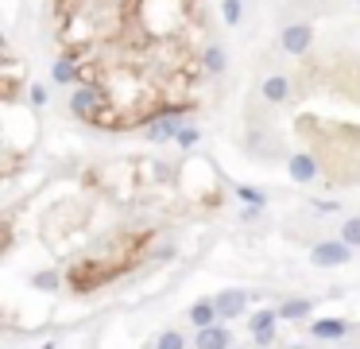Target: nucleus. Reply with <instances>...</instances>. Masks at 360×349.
I'll return each instance as SVG.
<instances>
[{
  "instance_id": "dca6fc26",
  "label": "nucleus",
  "mask_w": 360,
  "mask_h": 349,
  "mask_svg": "<svg viewBox=\"0 0 360 349\" xmlns=\"http://www.w3.org/2000/svg\"><path fill=\"white\" fill-rule=\"evenodd\" d=\"M341 241L352 245V249H360V217H345L341 221Z\"/></svg>"
},
{
  "instance_id": "f8f14e48",
  "label": "nucleus",
  "mask_w": 360,
  "mask_h": 349,
  "mask_svg": "<svg viewBox=\"0 0 360 349\" xmlns=\"http://www.w3.org/2000/svg\"><path fill=\"white\" fill-rule=\"evenodd\" d=\"M190 322L198 326V330H206V326L221 322V310H217V303H213V299H198V303L190 307Z\"/></svg>"
},
{
  "instance_id": "f03ea898",
  "label": "nucleus",
  "mask_w": 360,
  "mask_h": 349,
  "mask_svg": "<svg viewBox=\"0 0 360 349\" xmlns=\"http://www.w3.org/2000/svg\"><path fill=\"white\" fill-rule=\"evenodd\" d=\"M283 322L279 318V307H264V310H252L248 315V334L256 345H271L275 341V326Z\"/></svg>"
},
{
  "instance_id": "39448f33",
  "label": "nucleus",
  "mask_w": 360,
  "mask_h": 349,
  "mask_svg": "<svg viewBox=\"0 0 360 349\" xmlns=\"http://www.w3.org/2000/svg\"><path fill=\"white\" fill-rule=\"evenodd\" d=\"M182 128H186L182 113H163V116H155V121H147L143 136H147V140H155V144H167V140H178V132H182Z\"/></svg>"
},
{
  "instance_id": "2eb2a0df",
  "label": "nucleus",
  "mask_w": 360,
  "mask_h": 349,
  "mask_svg": "<svg viewBox=\"0 0 360 349\" xmlns=\"http://www.w3.org/2000/svg\"><path fill=\"white\" fill-rule=\"evenodd\" d=\"M244 16V0H221V20H225L229 27H236Z\"/></svg>"
},
{
  "instance_id": "9d476101",
  "label": "nucleus",
  "mask_w": 360,
  "mask_h": 349,
  "mask_svg": "<svg viewBox=\"0 0 360 349\" xmlns=\"http://www.w3.org/2000/svg\"><path fill=\"white\" fill-rule=\"evenodd\" d=\"M345 334H349V322H345V318H314L310 322L314 341H341Z\"/></svg>"
},
{
  "instance_id": "4be33fe9",
  "label": "nucleus",
  "mask_w": 360,
  "mask_h": 349,
  "mask_svg": "<svg viewBox=\"0 0 360 349\" xmlns=\"http://www.w3.org/2000/svg\"><path fill=\"white\" fill-rule=\"evenodd\" d=\"M287 349H306V345H302V341H294V345H287Z\"/></svg>"
},
{
  "instance_id": "4468645a",
  "label": "nucleus",
  "mask_w": 360,
  "mask_h": 349,
  "mask_svg": "<svg viewBox=\"0 0 360 349\" xmlns=\"http://www.w3.org/2000/svg\"><path fill=\"white\" fill-rule=\"evenodd\" d=\"M31 287L35 291H47V295H55V291H62V272H35L31 275Z\"/></svg>"
},
{
  "instance_id": "20e7f679",
  "label": "nucleus",
  "mask_w": 360,
  "mask_h": 349,
  "mask_svg": "<svg viewBox=\"0 0 360 349\" xmlns=\"http://www.w3.org/2000/svg\"><path fill=\"white\" fill-rule=\"evenodd\" d=\"M310 43H314V27L310 24H291V27H283L279 32V50L283 55H306L310 50Z\"/></svg>"
},
{
  "instance_id": "aec40b11",
  "label": "nucleus",
  "mask_w": 360,
  "mask_h": 349,
  "mask_svg": "<svg viewBox=\"0 0 360 349\" xmlns=\"http://www.w3.org/2000/svg\"><path fill=\"white\" fill-rule=\"evenodd\" d=\"M27 93H31V105H35V109H39V105H47V85H31Z\"/></svg>"
},
{
  "instance_id": "6ab92c4d",
  "label": "nucleus",
  "mask_w": 360,
  "mask_h": 349,
  "mask_svg": "<svg viewBox=\"0 0 360 349\" xmlns=\"http://www.w3.org/2000/svg\"><path fill=\"white\" fill-rule=\"evenodd\" d=\"M178 144H182V148H194V144H198V128L186 125L182 132H178Z\"/></svg>"
},
{
  "instance_id": "a211bd4d",
  "label": "nucleus",
  "mask_w": 360,
  "mask_h": 349,
  "mask_svg": "<svg viewBox=\"0 0 360 349\" xmlns=\"http://www.w3.org/2000/svg\"><path fill=\"white\" fill-rule=\"evenodd\" d=\"M236 198H240L244 202V206H268V198H264V194L260 191H256V186H236Z\"/></svg>"
},
{
  "instance_id": "6e6552de",
  "label": "nucleus",
  "mask_w": 360,
  "mask_h": 349,
  "mask_svg": "<svg viewBox=\"0 0 360 349\" xmlns=\"http://www.w3.org/2000/svg\"><path fill=\"white\" fill-rule=\"evenodd\" d=\"M194 349H233V334H229L225 322H213V326H206V330H198Z\"/></svg>"
},
{
  "instance_id": "412c9836",
  "label": "nucleus",
  "mask_w": 360,
  "mask_h": 349,
  "mask_svg": "<svg viewBox=\"0 0 360 349\" xmlns=\"http://www.w3.org/2000/svg\"><path fill=\"white\" fill-rule=\"evenodd\" d=\"M39 349H55V341H43V345Z\"/></svg>"
},
{
  "instance_id": "9b49d317",
  "label": "nucleus",
  "mask_w": 360,
  "mask_h": 349,
  "mask_svg": "<svg viewBox=\"0 0 360 349\" xmlns=\"http://www.w3.org/2000/svg\"><path fill=\"white\" fill-rule=\"evenodd\" d=\"M225 67H229V55L221 43H210L201 50V74H225Z\"/></svg>"
},
{
  "instance_id": "ddd939ff",
  "label": "nucleus",
  "mask_w": 360,
  "mask_h": 349,
  "mask_svg": "<svg viewBox=\"0 0 360 349\" xmlns=\"http://www.w3.org/2000/svg\"><path fill=\"white\" fill-rule=\"evenodd\" d=\"M314 303L310 299H283L279 303V318L283 322H302V318H310Z\"/></svg>"
},
{
  "instance_id": "f257e3e1",
  "label": "nucleus",
  "mask_w": 360,
  "mask_h": 349,
  "mask_svg": "<svg viewBox=\"0 0 360 349\" xmlns=\"http://www.w3.org/2000/svg\"><path fill=\"white\" fill-rule=\"evenodd\" d=\"M352 260V245H345L341 237L337 241H318L310 249V264L314 268H341Z\"/></svg>"
},
{
  "instance_id": "0eeeda50",
  "label": "nucleus",
  "mask_w": 360,
  "mask_h": 349,
  "mask_svg": "<svg viewBox=\"0 0 360 349\" xmlns=\"http://www.w3.org/2000/svg\"><path fill=\"white\" fill-rule=\"evenodd\" d=\"M287 174H291L298 186H310L314 179H318V159H314L310 151H294V156H287Z\"/></svg>"
},
{
  "instance_id": "f3484780",
  "label": "nucleus",
  "mask_w": 360,
  "mask_h": 349,
  "mask_svg": "<svg viewBox=\"0 0 360 349\" xmlns=\"http://www.w3.org/2000/svg\"><path fill=\"white\" fill-rule=\"evenodd\" d=\"M155 349H186V338L178 330H163L159 338H155Z\"/></svg>"
},
{
  "instance_id": "7ed1b4c3",
  "label": "nucleus",
  "mask_w": 360,
  "mask_h": 349,
  "mask_svg": "<svg viewBox=\"0 0 360 349\" xmlns=\"http://www.w3.org/2000/svg\"><path fill=\"white\" fill-rule=\"evenodd\" d=\"M213 303H217V310H221V322H229V318L248 315L252 295L244 287H225V291H217V295H213Z\"/></svg>"
},
{
  "instance_id": "423d86ee",
  "label": "nucleus",
  "mask_w": 360,
  "mask_h": 349,
  "mask_svg": "<svg viewBox=\"0 0 360 349\" xmlns=\"http://www.w3.org/2000/svg\"><path fill=\"white\" fill-rule=\"evenodd\" d=\"M50 82H59V85H82V62H78L74 50H66V55H59L55 62H50Z\"/></svg>"
},
{
  "instance_id": "1a4fd4ad",
  "label": "nucleus",
  "mask_w": 360,
  "mask_h": 349,
  "mask_svg": "<svg viewBox=\"0 0 360 349\" xmlns=\"http://www.w3.org/2000/svg\"><path fill=\"white\" fill-rule=\"evenodd\" d=\"M260 97L268 101V105H283V101L291 97V78L287 74H268L260 82Z\"/></svg>"
}]
</instances>
